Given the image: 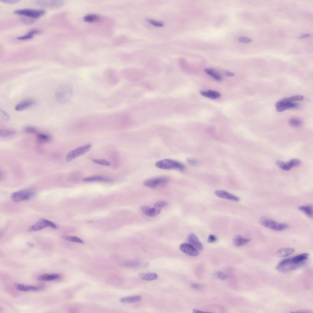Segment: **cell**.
<instances>
[{
	"mask_svg": "<svg viewBox=\"0 0 313 313\" xmlns=\"http://www.w3.org/2000/svg\"><path fill=\"white\" fill-rule=\"evenodd\" d=\"M73 91V87L70 83H67L62 84L58 87L56 92L57 100L60 103H66L71 99Z\"/></svg>",
	"mask_w": 313,
	"mask_h": 313,
	"instance_id": "1",
	"label": "cell"
},
{
	"mask_svg": "<svg viewBox=\"0 0 313 313\" xmlns=\"http://www.w3.org/2000/svg\"><path fill=\"white\" fill-rule=\"evenodd\" d=\"M155 165L158 168L164 170L176 169L183 171L185 169V166L181 162L168 159L160 160L156 162Z\"/></svg>",
	"mask_w": 313,
	"mask_h": 313,
	"instance_id": "2",
	"label": "cell"
},
{
	"mask_svg": "<svg viewBox=\"0 0 313 313\" xmlns=\"http://www.w3.org/2000/svg\"><path fill=\"white\" fill-rule=\"evenodd\" d=\"M302 266L295 263L292 257L281 261L277 266L276 269L279 272L285 273L295 270Z\"/></svg>",
	"mask_w": 313,
	"mask_h": 313,
	"instance_id": "3",
	"label": "cell"
},
{
	"mask_svg": "<svg viewBox=\"0 0 313 313\" xmlns=\"http://www.w3.org/2000/svg\"><path fill=\"white\" fill-rule=\"evenodd\" d=\"M14 13L16 14L24 16L35 20L44 15L46 13V11L41 9H26L16 10L14 11Z\"/></svg>",
	"mask_w": 313,
	"mask_h": 313,
	"instance_id": "4",
	"label": "cell"
},
{
	"mask_svg": "<svg viewBox=\"0 0 313 313\" xmlns=\"http://www.w3.org/2000/svg\"><path fill=\"white\" fill-rule=\"evenodd\" d=\"M260 223L264 226L275 231L283 230L288 227V226L285 224L277 223L271 219L266 217L261 218Z\"/></svg>",
	"mask_w": 313,
	"mask_h": 313,
	"instance_id": "5",
	"label": "cell"
},
{
	"mask_svg": "<svg viewBox=\"0 0 313 313\" xmlns=\"http://www.w3.org/2000/svg\"><path fill=\"white\" fill-rule=\"evenodd\" d=\"M34 191L29 190H23L13 193L11 198L14 202H18L29 199L35 195Z\"/></svg>",
	"mask_w": 313,
	"mask_h": 313,
	"instance_id": "6",
	"label": "cell"
},
{
	"mask_svg": "<svg viewBox=\"0 0 313 313\" xmlns=\"http://www.w3.org/2000/svg\"><path fill=\"white\" fill-rule=\"evenodd\" d=\"M91 145L87 144L70 151L66 156V160L67 161H71L76 158L82 155L88 151L91 147Z\"/></svg>",
	"mask_w": 313,
	"mask_h": 313,
	"instance_id": "7",
	"label": "cell"
},
{
	"mask_svg": "<svg viewBox=\"0 0 313 313\" xmlns=\"http://www.w3.org/2000/svg\"><path fill=\"white\" fill-rule=\"evenodd\" d=\"M46 227H50L53 229H56L57 228V226L51 221L41 219L34 224L30 227L28 230L29 232L37 231Z\"/></svg>",
	"mask_w": 313,
	"mask_h": 313,
	"instance_id": "8",
	"label": "cell"
},
{
	"mask_svg": "<svg viewBox=\"0 0 313 313\" xmlns=\"http://www.w3.org/2000/svg\"><path fill=\"white\" fill-rule=\"evenodd\" d=\"M298 106V104L291 101L288 97L278 101L275 105V109L278 112H282L288 109H296Z\"/></svg>",
	"mask_w": 313,
	"mask_h": 313,
	"instance_id": "9",
	"label": "cell"
},
{
	"mask_svg": "<svg viewBox=\"0 0 313 313\" xmlns=\"http://www.w3.org/2000/svg\"><path fill=\"white\" fill-rule=\"evenodd\" d=\"M168 178L165 176H159L149 179L145 180L143 184L146 186L153 188L157 186L167 183Z\"/></svg>",
	"mask_w": 313,
	"mask_h": 313,
	"instance_id": "10",
	"label": "cell"
},
{
	"mask_svg": "<svg viewBox=\"0 0 313 313\" xmlns=\"http://www.w3.org/2000/svg\"><path fill=\"white\" fill-rule=\"evenodd\" d=\"M36 3L39 6L50 8H56L61 6L63 2L61 0L37 1Z\"/></svg>",
	"mask_w": 313,
	"mask_h": 313,
	"instance_id": "11",
	"label": "cell"
},
{
	"mask_svg": "<svg viewBox=\"0 0 313 313\" xmlns=\"http://www.w3.org/2000/svg\"><path fill=\"white\" fill-rule=\"evenodd\" d=\"M104 76L107 82L111 86H116L119 82V76L114 71H106Z\"/></svg>",
	"mask_w": 313,
	"mask_h": 313,
	"instance_id": "12",
	"label": "cell"
},
{
	"mask_svg": "<svg viewBox=\"0 0 313 313\" xmlns=\"http://www.w3.org/2000/svg\"><path fill=\"white\" fill-rule=\"evenodd\" d=\"M179 248L181 251L189 256H197L199 255L198 251L189 244L183 243L181 244Z\"/></svg>",
	"mask_w": 313,
	"mask_h": 313,
	"instance_id": "13",
	"label": "cell"
},
{
	"mask_svg": "<svg viewBox=\"0 0 313 313\" xmlns=\"http://www.w3.org/2000/svg\"><path fill=\"white\" fill-rule=\"evenodd\" d=\"M35 103V101L33 99H25L17 104L15 109L17 111H23L32 106Z\"/></svg>",
	"mask_w": 313,
	"mask_h": 313,
	"instance_id": "14",
	"label": "cell"
},
{
	"mask_svg": "<svg viewBox=\"0 0 313 313\" xmlns=\"http://www.w3.org/2000/svg\"><path fill=\"white\" fill-rule=\"evenodd\" d=\"M124 75L123 76L127 80L131 82L137 81L144 76L143 73L136 70L126 72Z\"/></svg>",
	"mask_w": 313,
	"mask_h": 313,
	"instance_id": "15",
	"label": "cell"
},
{
	"mask_svg": "<svg viewBox=\"0 0 313 313\" xmlns=\"http://www.w3.org/2000/svg\"><path fill=\"white\" fill-rule=\"evenodd\" d=\"M188 241L190 245L198 251H201L203 249V246L202 244L195 234H190L188 238Z\"/></svg>",
	"mask_w": 313,
	"mask_h": 313,
	"instance_id": "16",
	"label": "cell"
},
{
	"mask_svg": "<svg viewBox=\"0 0 313 313\" xmlns=\"http://www.w3.org/2000/svg\"><path fill=\"white\" fill-rule=\"evenodd\" d=\"M215 194L217 197L235 201H238L240 198L238 197L222 190H217L215 191Z\"/></svg>",
	"mask_w": 313,
	"mask_h": 313,
	"instance_id": "17",
	"label": "cell"
},
{
	"mask_svg": "<svg viewBox=\"0 0 313 313\" xmlns=\"http://www.w3.org/2000/svg\"><path fill=\"white\" fill-rule=\"evenodd\" d=\"M82 180L83 182H109L112 181L111 179L102 176H94L86 177L83 178Z\"/></svg>",
	"mask_w": 313,
	"mask_h": 313,
	"instance_id": "18",
	"label": "cell"
},
{
	"mask_svg": "<svg viewBox=\"0 0 313 313\" xmlns=\"http://www.w3.org/2000/svg\"><path fill=\"white\" fill-rule=\"evenodd\" d=\"M142 212L145 215L149 216H155L158 215L160 212V209L150 208L147 206H143L141 207Z\"/></svg>",
	"mask_w": 313,
	"mask_h": 313,
	"instance_id": "19",
	"label": "cell"
},
{
	"mask_svg": "<svg viewBox=\"0 0 313 313\" xmlns=\"http://www.w3.org/2000/svg\"><path fill=\"white\" fill-rule=\"evenodd\" d=\"M200 93L202 96L212 99L218 98L220 96V94L219 92L211 90H202L200 91Z\"/></svg>",
	"mask_w": 313,
	"mask_h": 313,
	"instance_id": "20",
	"label": "cell"
},
{
	"mask_svg": "<svg viewBox=\"0 0 313 313\" xmlns=\"http://www.w3.org/2000/svg\"><path fill=\"white\" fill-rule=\"evenodd\" d=\"M309 256L308 253H305L297 255L292 258L295 263L302 265L307 259Z\"/></svg>",
	"mask_w": 313,
	"mask_h": 313,
	"instance_id": "21",
	"label": "cell"
},
{
	"mask_svg": "<svg viewBox=\"0 0 313 313\" xmlns=\"http://www.w3.org/2000/svg\"><path fill=\"white\" fill-rule=\"evenodd\" d=\"M295 249L291 248H284L278 250L277 253V256L280 257L288 256L293 253Z\"/></svg>",
	"mask_w": 313,
	"mask_h": 313,
	"instance_id": "22",
	"label": "cell"
},
{
	"mask_svg": "<svg viewBox=\"0 0 313 313\" xmlns=\"http://www.w3.org/2000/svg\"><path fill=\"white\" fill-rule=\"evenodd\" d=\"M61 277L58 274H43L39 276L38 279L41 281H50L56 280Z\"/></svg>",
	"mask_w": 313,
	"mask_h": 313,
	"instance_id": "23",
	"label": "cell"
},
{
	"mask_svg": "<svg viewBox=\"0 0 313 313\" xmlns=\"http://www.w3.org/2000/svg\"><path fill=\"white\" fill-rule=\"evenodd\" d=\"M204 71L217 81H220L222 79L221 74L213 69L206 68L204 69Z\"/></svg>",
	"mask_w": 313,
	"mask_h": 313,
	"instance_id": "24",
	"label": "cell"
},
{
	"mask_svg": "<svg viewBox=\"0 0 313 313\" xmlns=\"http://www.w3.org/2000/svg\"><path fill=\"white\" fill-rule=\"evenodd\" d=\"M16 286L18 290L24 292L29 291H38L41 289L40 287L38 286L25 285L21 284H17Z\"/></svg>",
	"mask_w": 313,
	"mask_h": 313,
	"instance_id": "25",
	"label": "cell"
},
{
	"mask_svg": "<svg viewBox=\"0 0 313 313\" xmlns=\"http://www.w3.org/2000/svg\"><path fill=\"white\" fill-rule=\"evenodd\" d=\"M249 241V239L242 237L240 235H236L234 239V245L236 247H239L247 244Z\"/></svg>",
	"mask_w": 313,
	"mask_h": 313,
	"instance_id": "26",
	"label": "cell"
},
{
	"mask_svg": "<svg viewBox=\"0 0 313 313\" xmlns=\"http://www.w3.org/2000/svg\"><path fill=\"white\" fill-rule=\"evenodd\" d=\"M142 297L139 295H133L123 297L120 299L121 302L124 303H131L140 301Z\"/></svg>",
	"mask_w": 313,
	"mask_h": 313,
	"instance_id": "27",
	"label": "cell"
},
{
	"mask_svg": "<svg viewBox=\"0 0 313 313\" xmlns=\"http://www.w3.org/2000/svg\"><path fill=\"white\" fill-rule=\"evenodd\" d=\"M139 277L144 280L152 281L157 279L158 276L155 273H145L140 274Z\"/></svg>",
	"mask_w": 313,
	"mask_h": 313,
	"instance_id": "28",
	"label": "cell"
},
{
	"mask_svg": "<svg viewBox=\"0 0 313 313\" xmlns=\"http://www.w3.org/2000/svg\"><path fill=\"white\" fill-rule=\"evenodd\" d=\"M41 31L38 29H32L29 32L24 35L19 36L17 38V39L19 40H25L32 38L34 35L40 34Z\"/></svg>",
	"mask_w": 313,
	"mask_h": 313,
	"instance_id": "29",
	"label": "cell"
},
{
	"mask_svg": "<svg viewBox=\"0 0 313 313\" xmlns=\"http://www.w3.org/2000/svg\"><path fill=\"white\" fill-rule=\"evenodd\" d=\"M299 209L307 215L310 217L313 216V210L312 206L311 205H305L299 206Z\"/></svg>",
	"mask_w": 313,
	"mask_h": 313,
	"instance_id": "30",
	"label": "cell"
},
{
	"mask_svg": "<svg viewBox=\"0 0 313 313\" xmlns=\"http://www.w3.org/2000/svg\"><path fill=\"white\" fill-rule=\"evenodd\" d=\"M16 132L14 130L9 129H3L0 130L1 137H7L16 134Z\"/></svg>",
	"mask_w": 313,
	"mask_h": 313,
	"instance_id": "31",
	"label": "cell"
},
{
	"mask_svg": "<svg viewBox=\"0 0 313 313\" xmlns=\"http://www.w3.org/2000/svg\"><path fill=\"white\" fill-rule=\"evenodd\" d=\"M289 123L291 126L294 127H300L302 124V121L300 119L295 117L289 119Z\"/></svg>",
	"mask_w": 313,
	"mask_h": 313,
	"instance_id": "32",
	"label": "cell"
},
{
	"mask_svg": "<svg viewBox=\"0 0 313 313\" xmlns=\"http://www.w3.org/2000/svg\"><path fill=\"white\" fill-rule=\"evenodd\" d=\"M144 264L138 261H131L125 263L124 264L125 266L130 267H139L144 266Z\"/></svg>",
	"mask_w": 313,
	"mask_h": 313,
	"instance_id": "33",
	"label": "cell"
},
{
	"mask_svg": "<svg viewBox=\"0 0 313 313\" xmlns=\"http://www.w3.org/2000/svg\"><path fill=\"white\" fill-rule=\"evenodd\" d=\"M64 239L69 241L83 244L84 241L79 238L76 236H64L62 237Z\"/></svg>",
	"mask_w": 313,
	"mask_h": 313,
	"instance_id": "34",
	"label": "cell"
},
{
	"mask_svg": "<svg viewBox=\"0 0 313 313\" xmlns=\"http://www.w3.org/2000/svg\"><path fill=\"white\" fill-rule=\"evenodd\" d=\"M98 18V16L96 14H89L85 16L84 17L83 19L85 21L92 22L97 20Z\"/></svg>",
	"mask_w": 313,
	"mask_h": 313,
	"instance_id": "35",
	"label": "cell"
},
{
	"mask_svg": "<svg viewBox=\"0 0 313 313\" xmlns=\"http://www.w3.org/2000/svg\"><path fill=\"white\" fill-rule=\"evenodd\" d=\"M37 138L39 141L42 142H48L51 139L49 135L43 133L38 134L37 135Z\"/></svg>",
	"mask_w": 313,
	"mask_h": 313,
	"instance_id": "36",
	"label": "cell"
},
{
	"mask_svg": "<svg viewBox=\"0 0 313 313\" xmlns=\"http://www.w3.org/2000/svg\"><path fill=\"white\" fill-rule=\"evenodd\" d=\"M276 164L281 168L285 171H288L291 168L288 162H285L279 160L276 161Z\"/></svg>",
	"mask_w": 313,
	"mask_h": 313,
	"instance_id": "37",
	"label": "cell"
},
{
	"mask_svg": "<svg viewBox=\"0 0 313 313\" xmlns=\"http://www.w3.org/2000/svg\"><path fill=\"white\" fill-rule=\"evenodd\" d=\"M92 160L93 162L97 164L108 166L110 165L109 162L105 159H93Z\"/></svg>",
	"mask_w": 313,
	"mask_h": 313,
	"instance_id": "38",
	"label": "cell"
},
{
	"mask_svg": "<svg viewBox=\"0 0 313 313\" xmlns=\"http://www.w3.org/2000/svg\"><path fill=\"white\" fill-rule=\"evenodd\" d=\"M289 165L291 168L293 167H297L301 164V161L298 159H293L290 160L288 162Z\"/></svg>",
	"mask_w": 313,
	"mask_h": 313,
	"instance_id": "39",
	"label": "cell"
},
{
	"mask_svg": "<svg viewBox=\"0 0 313 313\" xmlns=\"http://www.w3.org/2000/svg\"><path fill=\"white\" fill-rule=\"evenodd\" d=\"M148 22L151 24L157 27H162L164 25L163 22L160 21H157L152 19H148Z\"/></svg>",
	"mask_w": 313,
	"mask_h": 313,
	"instance_id": "40",
	"label": "cell"
},
{
	"mask_svg": "<svg viewBox=\"0 0 313 313\" xmlns=\"http://www.w3.org/2000/svg\"><path fill=\"white\" fill-rule=\"evenodd\" d=\"M289 98L291 101L294 102L303 100L304 98V97L302 95H296L289 97Z\"/></svg>",
	"mask_w": 313,
	"mask_h": 313,
	"instance_id": "41",
	"label": "cell"
},
{
	"mask_svg": "<svg viewBox=\"0 0 313 313\" xmlns=\"http://www.w3.org/2000/svg\"><path fill=\"white\" fill-rule=\"evenodd\" d=\"M25 131L27 133L35 134L37 133V130L35 127L31 126H27L24 128Z\"/></svg>",
	"mask_w": 313,
	"mask_h": 313,
	"instance_id": "42",
	"label": "cell"
},
{
	"mask_svg": "<svg viewBox=\"0 0 313 313\" xmlns=\"http://www.w3.org/2000/svg\"><path fill=\"white\" fill-rule=\"evenodd\" d=\"M167 204V202L164 201H160L156 202L154 204L155 208L160 209L165 206Z\"/></svg>",
	"mask_w": 313,
	"mask_h": 313,
	"instance_id": "43",
	"label": "cell"
},
{
	"mask_svg": "<svg viewBox=\"0 0 313 313\" xmlns=\"http://www.w3.org/2000/svg\"><path fill=\"white\" fill-rule=\"evenodd\" d=\"M216 276L219 278L223 280L226 279L228 277L227 274L220 271L217 272Z\"/></svg>",
	"mask_w": 313,
	"mask_h": 313,
	"instance_id": "44",
	"label": "cell"
},
{
	"mask_svg": "<svg viewBox=\"0 0 313 313\" xmlns=\"http://www.w3.org/2000/svg\"><path fill=\"white\" fill-rule=\"evenodd\" d=\"M238 40L240 42L244 43H249L252 41L251 39L244 36L240 37L238 39Z\"/></svg>",
	"mask_w": 313,
	"mask_h": 313,
	"instance_id": "45",
	"label": "cell"
},
{
	"mask_svg": "<svg viewBox=\"0 0 313 313\" xmlns=\"http://www.w3.org/2000/svg\"><path fill=\"white\" fill-rule=\"evenodd\" d=\"M0 113L1 116L5 120H8L9 119V116L8 114L3 110L0 109Z\"/></svg>",
	"mask_w": 313,
	"mask_h": 313,
	"instance_id": "46",
	"label": "cell"
},
{
	"mask_svg": "<svg viewBox=\"0 0 313 313\" xmlns=\"http://www.w3.org/2000/svg\"><path fill=\"white\" fill-rule=\"evenodd\" d=\"M191 286L193 289L197 290L201 289L203 287L202 285L195 283L192 284Z\"/></svg>",
	"mask_w": 313,
	"mask_h": 313,
	"instance_id": "47",
	"label": "cell"
},
{
	"mask_svg": "<svg viewBox=\"0 0 313 313\" xmlns=\"http://www.w3.org/2000/svg\"><path fill=\"white\" fill-rule=\"evenodd\" d=\"M217 240L216 237L213 235H210L208 239V241L209 243H212L215 242Z\"/></svg>",
	"mask_w": 313,
	"mask_h": 313,
	"instance_id": "48",
	"label": "cell"
},
{
	"mask_svg": "<svg viewBox=\"0 0 313 313\" xmlns=\"http://www.w3.org/2000/svg\"><path fill=\"white\" fill-rule=\"evenodd\" d=\"M222 74L227 76H232L234 75V73L231 72L227 70H222L221 71Z\"/></svg>",
	"mask_w": 313,
	"mask_h": 313,
	"instance_id": "49",
	"label": "cell"
},
{
	"mask_svg": "<svg viewBox=\"0 0 313 313\" xmlns=\"http://www.w3.org/2000/svg\"><path fill=\"white\" fill-rule=\"evenodd\" d=\"M0 1L8 4H13L18 2L19 1L14 0H4Z\"/></svg>",
	"mask_w": 313,
	"mask_h": 313,
	"instance_id": "50",
	"label": "cell"
},
{
	"mask_svg": "<svg viewBox=\"0 0 313 313\" xmlns=\"http://www.w3.org/2000/svg\"><path fill=\"white\" fill-rule=\"evenodd\" d=\"M187 162L190 164L193 165H195L197 164V161L194 160L188 159L187 160Z\"/></svg>",
	"mask_w": 313,
	"mask_h": 313,
	"instance_id": "51",
	"label": "cell"
},
{
	"mask_svg": "<svg viewBox=\"0 0 313 313\" xmlns=\"http://www.w3.org/2000/svg\"><path fill=\"white\" fill-rule=\"evenodd\" d=\"M310 36V34H304L302 35H300L298 37V39H302L303 38H305L309 37Z\"/></svg>",
	"mask_w": 313,
	"mask_h": 313,
	"instance_id": "52",
	"label": "cell"
},
{
	"mask_svg": "<svg viewBox=\"0 0 313 313\" xmlns=\"http://www.w3.org/2000/svg\"><path fill=\"white\" fill-rule=\"evenodd\" d=\"M202 312V311H201V310H198L197 309H193V313H197V312Z\"/></svg>",
	"mask_w": 313,
	"mask_h": 313,
	"instance_id": "53",
	"label": "cell"
},
{
	"mask_svg": "<svg viewBox=\"0 0 313 313\" xmlns=\"http://www.w3.org/2000/svg\"><path fill=\"white\" fill-rule=\"evenodd\" d=\"M27 244L28 246L30 247H33L34 246V245L30 242H28Z\"/></svg>",
	"mask_w": 313,
	"mask_h": 313,
	"instance_id": "54",
	"label": "cell"
}]
</instances>
